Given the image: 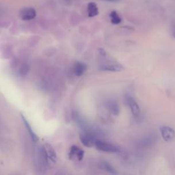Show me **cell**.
Masks as SVG:
<instances>
[{"instance_id": "cell-10", "label": "cell", "mask_w": 175, "mask_h": 175, "mask_svg": "<svg viewBox=\"0 0 175 175\" xmlns=\"http://www.w3.org/2000/svg\"><path fill=\"white\" fill-rule=\"evenodd\" d=\"M21 118H22V120H23V123H24L27 130H28V133H29V135H30V136L31 137L32 141L34 142H36L38 141V140H39V138H38L36 134V133L34 132L33 129H32V127H31V126H30V123H29L28 120H26V118H25L24 116H23V114H21Z\"/></svg>"}, {"instance_id": "cell-4", "label": "cell", "mask_w": 175, "mask_h": 175, "mask_svg": "<svg viewBox=\"0 0 175 175\" xmlns=\"http://www.w3.org/2000/svg\"><path fill=\"white\" fill-rule=\"evenodd\" d=\"M162 138L166 142H171L175 139V131L169 126H162L160 128Z\"/></svg>"}, {"instance_id": "cell-1", "label": "cell", "mask_w": 175, "mask_h": 175, "mask_svg": "<svg viewBox=\"0 0 175 175\" xmlns=\"http://www.w3.org/2000/svg\"><path fill=\"white\" fill-rule=\"evenodd\" d=\"M95 147L99 151L105 153H116L120 152V149L118 147L112 144L106 142L101 140H97L95 143Z\"/></svg>"}, {"instance_id": "cell-9", "label": "cell", "mask_w": 175, "mask_h": 175, "mask_svg": "<svg viewBox=\"0 0 175 175\" xmlns=\"http://www.w3.org/2000/svg\"><path fill=\"white\" fill-rule=\"evenodd\" d=\"M86 64L84 63L77 62L75 63V66H74V73L75 75L77 77H80L84 74L86 71Z\"/></svg>"}, {"instance_id": "cell-8", "label": "cell", "mask_w": 175, "mask_h": 175, "mask_svg": "<svg viewBox=\"0 0 175 175\" xmlns=\"http://www.w3.org/2000/svg\"><path fill=\"white\" fill-rule=\"evenodd\" d=\"M44 148L45 149L47 155L49 159V161L55 163L57 161V155L55 153V151H54L53 148L51 147L50 144H45L44 145Z\"/></svg>"}, {"instance_id": "cell-3", "label": "cell", "mask_w": 175, "mask_h": 175, "mask_svg": "<svg viewBox=\"0 0 175 175\" xmlns=\"http://www.w3.org/2000/svg\"><path fill=\"white\" fill-rule=\"evenodd\" d=\"M81 142L84 144L85 147H95L96 143L97 138L96 136L93 133L88 132V131H83L79 135Z\"/></svg>"}, {"instance_id": "cell-14", "label": "cell", "mask_w": 175, "mask_h": 175, "mask_svg": "<svg viewBox=\"0 0 175 175\" xmlns=\"http://www.w3.org/2000/svg\"><path fill=\"white\" fill-rule=\"evenodd\" d=\"M100 168L105 172H107L110 174H116L117 172L114 168L109 163L106 161H103L100 164Z\"/></svg>"}, {"instance_id": "cell-5", "label": "cell", "mask_w": 175, "mask_h": 175, "mask_svg": "<svg viewBox=\"0 0 175 175\" xmlns=\"http://www.w3.org/2000/svg\"><path fill=\"white\" fill-rule=\"evenodd\" d=\"M84 156V151L77 146H72L69 151V158L72 160L82 161Z\"/></svg>"}, {"instance_id": "cell-12", "label": "cell", "mask_w": 175, "mask_h": 175, "mask_svg": "<svg viewBox=\"0 0 175 175\" xmlns=\"http://www.w3.org/2000/svg\"><path fill=\"white\" fill-rule=\"evenodd\" d=\"M88 14L90 17H93L99 14V10L97 6L95 3L91 2L88 5Z\"/></svg>"}, {"instance_id": "cell-15", "label": "cell", "mask_w": 175, "mask_h": 175, "mask_svg": "<svg viewBox=\"0 0 175 175\" xmlns=\"http://www.w3.org/2000/svg\"><path fill=\"white\" fill-rule=\"evenodd\" d=\"M109 17H110L111 22L114 25H118L121 22V18L118 15L116 11L111 12L109 14Z\"/></svg>"}, {"instance_id": "cell-7", "label": "cell", "mask_w": 175, "mask_h": 175, "mask_svg": "<svg viewBox=\"0 0 175 175\" xmlns=\"http://www.w3.org/2000/svg\"><path fill=\"white\" fill-rule=\"evenodd\" d=\"M36 15V10L32 8H24L21 10L20 13V17L24 21H29L35 18Z\"/></svg>"}, {"instance_id": "cell-6", "label": "cell", "mask_w": 175, "mask_h": 175, "mask_svg": "<svg viewBox=\"0 0 175 175\" xmlns=\"http://www.w3.org/2000/svg\"><path fill=\"white\" fill-rule=\"evenodd\" d=\"M126 99H127V104L129 106L130 109H131L133 116L135 117H138L140 114V109L136 100L131 97H127Z\"/></svg>"}, {"instance_id": "cell-11", "label": "cell", "mask_w": 175, "mask_h": 175, "mask_svg": "<svg viewBox=\"0 0 175 175\" xmlns=\"http://www.w3.org/2000/svg\"><path fill=\"white\" fill-rule=\"evenodd\" d=\"M101 69L104 71H111V72H118L123 69V67L120 64H112L103 65Z\"/></svg>"}, {"instance_id": "cell-18", "label": "cell", "mask_w": 175, "mask_h": 175, "mask_svg": "<svg viewBox=\"0 0 175 175\" xmlns=\"http://www.w3.org/2000/svg\"><path fill=\"white\" fill-rule=\"evenodd\" d=\"M103 1H111V2H116V1H118V0H103Z\"/></svg>"}, {"instance_id": "cell-13", "label": "cell", "mask_w": 175, "mask_h": 175, "mask_svg": "<svg viewBox=\"0 0 175 175\" xmlns=\"http://www.w3.org/2000/svg\"><path fill=\"white\" fill-rule=\"evenodd\" d=\"M107 108L111 111V113L113 114L115 116H116L119 114L120 109H119L118 105L114 101H110L107 103Z\"/></svg>"}, {"instance_id": "cell-19", "label": "cell", "mask_w": 175, "mask_h": 175, "mask_svg": "<svg viewBox=\"0 0 175 175\" xmlns=\"http://www.w3.org/2000/svg\"><path fill=\"white\" fill-rule=\"evenodd\" d=\"M172 34H173V36H174V38H175V26L174 27V28H173Z\"/></svg>"}, {"instance_id": "cell-17", "label": "cell", "mask_w": 175, "mask_h": 175, "mask_svg": "<svg viewBox=\"0 0 175 175\" xmlns=\"http://www.w3.org/2000/svg\"><path fill=\"white\" fill-rule=\"evenodd\" d=\"M99 52H100V53L103 55H105V51L103 49H99Z\"/></svg>"}, {"instance_id": "cell-16", "label": "cell", "mask_w": 175, "mask_h": 175, "mask_svg": "<svg viewBox=\"0 0 175 175\" xmlns=\"http://www.w3.org/2000/svg\"><path fill=\"white\" fill-rule=\"evenodd\" d=\"M28 65L26 64V63H24V64L21 65V68H20V72H21V73L23 74V75H26V74L28 73Z\"/></svg>"}, {"instance_id": "cell-2", "label": "cell", "mask_w": 175, "mask_h": 175, "mask_svg": "<svg viewBox=\"0 0 175 175\" xmlns=\"http://www.w3.org/2000/svg\"><path fill=\"white\" fill-rule=\"evenodd\" d=\"M49 161L44 146L40 147L37 151V164L41 170H45L49 166Z\"/></svg>"}]
</instances>
